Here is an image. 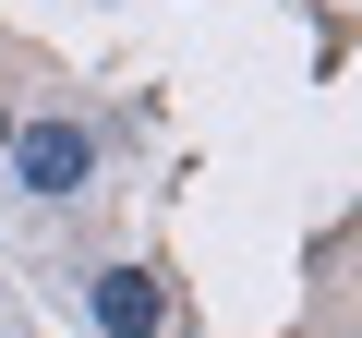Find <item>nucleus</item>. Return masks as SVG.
Masks as SVG:
<instances>
[{
  "mask_svg": "<svg viewBox=\"0 0 362 338\" xmlns=\"http://www.w3.org/2000/svg\"><path fill=\"white\" fill-rule=\"evenodd\" d=\"M0 157H13V182H25L37 206H61V194H85V182H97V133H85V121H25Z\"/></svg>",
  "mask_w": 362,
  "mask_h": 338,
  "instance_id": "nucleus-1",
  "label": "nucleus"
},
{
  "mask_svg": "<svg viewBox=\"0 0 362 338\" xmlns=\"http://www.w3.org/2000/svg\"><path fill=\"white\" fill-rule=\"evenodd\" d=\"M85 314H97L109 338H157V326H169V290H157L145 266H97V290H85Z\"/></svg>",
  "mask_w": 362,
  "mask_h": 338,
  "instance_id": "nucleus-2",
  "label": "nucleus"
},
{
  "mask_svg": "<svg viewBox=\"0 0 362 338\" xmlns=\"http://www.w3.org/2000/svg\"><path fill=\"white\" fill-rule=\"evenodd\" d=\"M0 145H13V109H0Z\"/></svg>",
  "mask_w": 362,
  "mask_h": 338,
  "instance_id": "nucleus-3",
  "label": "nucleus"
}]
</instances>
